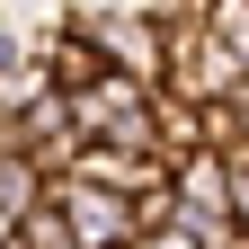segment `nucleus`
<instances>
[{
	"label": "nucleus",
	"instance_id": "1",
	"mask_svg": "<svg viewBox=\"0 0 249 249\" xmlns=\"http://www.w3.org/2000/svg\"><path fill=\"white\" fill-rule=\"evenodd\" d=\"M160 89H178V98H196V107H223V98L249 89V53L213 27V9H178L169 18V80Z\"/></svg>",
	"mask_w": 249,
	"mask_h": 249
},
{
	"label": "nucleus",
	"instance_id": "2",
	"mask_svg": "<svg viewBox=\"0 0 249 249\" xmlns=\"http://www.w3.org/2000/svg\"><path fill=\"white\" fill-rule=\"evenodd\" d=\"M53 205L71 213L80 249H124V240H142L134 196H116V187H98V178H53Z\"/></svg>",
	"mask_w": 249,
	"mask_h": 249
},
{
	"label": "nucleus",
	"instance_id": "3",
	"mask_svg": "<svg viewBox=\"0 0 249 249\" xmlns=\"http://www.w3.org/2000/svg\"><path fill=\"white\" fill-rule=\"evenodd\" d=\"M107 71H116V62H107V45L89 36L80 18H62L53 36H45V80H53V89H71V98H80V89H98Z\"/></svg>",
	"mask_w": 249,
	"mask_h": 249
},
{
	"label": "nucleus",
	"instance_id": "4",
	"mask_svg": "<svg viewBox=\"0 0 249 249\" xmlns=\"http://www.w3.org/2000/svg\"><path fill=\"white\" fill-rule=\"evenodd\" d=\"M151 134H160V160L178 169L187 151H205V107L178 98V89H151Z\"/></svg>",
	"mask_w": 249,
	"mask_h": 249
},
{
	"label": "nucleus",
	"instance_id": "5",
	"mask_svg": "<svg viewBox=\"0 0 249 249\" xmlns=\"http://www.w3.org/2000/svg\"><path fill=\"white\" fill-rule=\"evenodd\" d=\"M18 240H27V249H80V231H71V213H62L53 196H45V205H36V213L18 223Z\"/></svg>",
	"mask_w": 249,
	"mask_h": 249
},
{
	"label": "nucleus",
	"instance_id": "6",
	"mask_svg": "<svg viewBox=\"0 0 249 249\" xmlns=\"http://www.w3.org/2000/svg\"><path fill=\"white\" fill-rule=\"evenodd\" d=\"M142 249H205V240H196V231H187V223H169V231H151Z\"/></svg>",
	"mask_w": 249,
	"mask_h": 249
},
{
	"label": "nucleus",
	"instance_id": "7",
	"mask_svg": "<svg viewBox=\"0 0 249 249\" xmlns=\"http://www.w3.org/2000/svg\"><path fill=\"white\" fill-rule=\"evenodd\" d=\"M231 213L249 223V160H231Z\"/></svg>",
	"mask_w": 249,
	"mask_h": 249
},
{
	"label": "nucleus",
	"instance_id": "8",
	"mask_svg": "<svg viewBox=\"0 0 249 249\" xmlns=\"http://www.w3.org/2000/svg\"><path fill=\"white\" fill-rule=\"evenodd\" d=\"M9 240H18V213H9V205H0V249H9Z\"/></svg>",
	"mask_w": 249,
	"mask_h": 249
}]
</instances>
